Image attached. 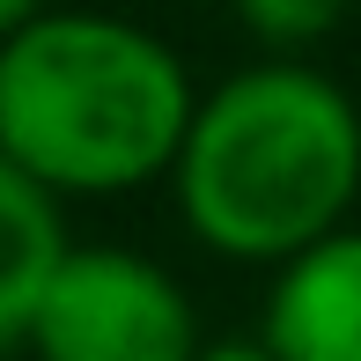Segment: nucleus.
<instances>
[{"label": "nucleus", "mask_w": 361, "mask_h": 361, "mask_svg": "<svg viewBox=\"0 0 361 361\" xmlns=\"http://www.w3.org/2000/svg\"><path fill=\"white\" fill-rule=\"evenodd\" d=\"M200 361H281V354H273L266 339H207Z\"/></svg>", "instance_id": "7"}, {"label": "nucleus", "mask_w": 361, "mask_h": 361, "mask_svg": "<svg viewBox=\"0 0 361 361\" xmlns=\"http://www.w3.org/2000/svg\"><path fill=\"white\" fill-rule=\"evenodd\" d=\"M67 221H59V192L23 177L0 155V354H15L37 324V302L52 288L59 258H67Z\"/></svg>", "instance_id": "5"}, {"label": "nucleus", "mask_w": 361, "mask_h": 361, "mask_svg": "<svg viewBox=\"0 0 361 361\" xmlns=\"http://www.w3.org/2000/svg\"><path fill=\"white\" fill-rule=\"evenodd\" d=\"M30 347L44 361H200V317L185 288L140 251L74 243L37 302Z\"/></svg>", "instance_id": "3"}, {"label": "nucleus", "mask_w": 361, "mask_h": 361, "mask_svg": "<svg viewBox=\"0 0 361 361\" xmlns=\"http://www.w3.org/2000/svg\"><path fill=\"white\" fill-rule=\"evenodd\" d=\"M243 23H251L258 37H273V44H295V37H324V30L339 23V8L332 0H251Z\"/></svg>", "instance_id": "6"}, {"label": "nucleus", "mask_w": 361, "mask_h": 361, "mask_svg": "<svg viewBox=\"0 0 361 361\" xmlns=\"http://www.w3.org/2000/svg\"><path fill=\"white\" fill-rule=\"evenodd\" d=\"M258 339L281 361H361V228L288 258Z\"/></svg>", "instance_id": "4"}, {"label": "nucleus", "mask_w": 361, "mask_h": 361, "mask_svg": "<svg viewBox=\"0 0 361 361\" xmlns=\"http://www.w3.org/2000/svg\"><path fill=\"white\" fill-rule=\"evenodd\" d=\"M361 185V111L302 59H258L200 96L177 147V207L214 251L302 258L339 236Z\"/></svg>", "instance_id": "2"}, {"label": "nucleus", "mask_w": 361, "mask_h": 361, "mask_svg": "<svg viewBox=\"0 0 361 361\" xmlns=\"http://www.w3.org/2000/svg\"><path fill=\"white\" fill-rule=\"evenodd\" d=\"M185 59L126 15L37 8L0 44V155L44 192H126L192 133Z\"/></svg>", "instance_id": "1"}]
</instances>
